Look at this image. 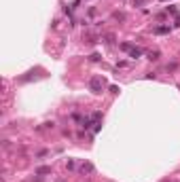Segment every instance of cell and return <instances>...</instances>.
<instances>
[{"instance_id":"4","label":"cell","mask_w":180,"mask_h":182,"mask_svg":"<svg viewBox=\"0 0 180 182\" xmlns=\"http://www.w3.org/2000/svg\"><path fill=\"white\" fill-rule=\"evenodd\" d=\"M81 172H83V174H85V172L91 174V172H93V165H91V163H83V165H81Z\"/></svg>"},{"instance_id":"3","label":"cell","mask_w":180,"mask_h":182,"mask_svg":"<svg viewBox=\"0 0 180 182\" xmlns=\"http://www.w3.org/2000/svg\"><path fill=\"white\" fill-rule=\"evenodd\" d=\"M142 55V49H138V47H131V51H129V57H133V59H138Z\"/></svg>"},{"instance_id":"2","label":"cell","mask_w":180,"mask_h":182,"mask_svg":"<svg viewBox=\"0 0 180 182\" xmlns=\"http://www.w3.org/2000/svg\"><path fill=\"white\" fill-rule=\"evenodd\" d=\"M153 32H155V34H170V32H172V28H170V26H157Z\"/></svg>"},{"instance_id":"7","label":"cell","mask_w":180,"mask_h":182,"mask_svg":"<svg viewBox=\"0 0 180 182\" xmlns=\"http://www.w3.org/2000/svg\"><path fill=\"white\" fill-rule=\"evenodd\" d=\"M136 2V7H140V4H144V0H133Z\"/></svg>"},{"instance_id":"1","label":"cell","mask_w":180,"mask_h":182,"mask_svg":"<svg viewBox=\"0 0 180 182\" xmlns=\"http://www.w3.org/2000/svg\"><path fill=\"white\" fill-rule=\"evenodd\" d=\"M106 85V81L102 78V76H93L91 81H89V89H91L93 91V93H100V91H102V87Z\"/></svg>"},{"instance_id":"6","label":"cell","mask_w":180,"mask_h":182,"mask_svg":"<svg viewBox=\"0 0 180 182\" xmlns=\"http://www.w3.org/2000/svg\"><path fill=\"white\" fill-rule=\"evenodd\" d=\"M49 172H51V167H38V169H36V174H38V176H42V174H49Z\"/></svg>"},{"instance_id":"5","label":"cell","mask_w":180,"mask_h":182,"mask_svg":"<svg viewBox=\"0 0 180 182\" xmlns=\"http://www.w3.org/2000/svg\"><path fill=\"white\" fill-rule=\"evenodd\" d=\"M159 57H161V53H159V51H150V53H148V59H150V61H157Z\"/></svg>"}]
</instances>
